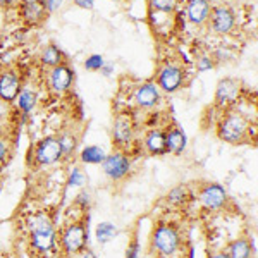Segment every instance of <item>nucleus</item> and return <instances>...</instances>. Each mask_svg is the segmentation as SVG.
<instances>
[{
    "label": "nucleus",
    "mask_w": 258,
    "mask_h": 258,
    "mask_svg": "<svg viewBox=\"0 0 258 258\" xmlns=\"http://www.w3.org/2000/svg\"><path fill=\"white\" fill-rule=\"evenodd\" d=\"M19 2H36V0H19Z\"/></svg>",
    "instance_id": "obj_39"
},
{
    "label": "nucleus",
    "mask_w": 258,
    "mask_h": 258,
    "mask_svg": "<svg viewBox=\"0 0 258 258\" xmlns=\"http://www.w3.org/2000/svg\"><path fill=\"white\" fill-rule=\"evenodd\" d=\"M103 64H105L103 57L100 55V53H93V55L86 57V60H85V69H88V71H100V69L103 68Z\"/></svg>",
    "instance_id": "obj_29"
},
{
    "label": "nucleus",
    "mask_w": 258,
    "mask_h": 258,
    "mask_svg": "<svg viewBox=\"0 0 258 258\" xmlns=\"http://www.w3.org/2000/svg\"><path fill=\"white\" fill-rule=\"evenodd\" d=\"M209 258H227L226 251L224 253H212V255H209Z\"/></svg>",
    "instance_id": "obj_38"
},
{
    "label": "nucleus",
    "mask_w": 258,
    "mask_h": 258,
    "mask_svg": "<svg viewBox=\"0 0 258 258\" xmlns=\"http://www.w3.org/2000/svg\"><path fill=\"white\" fill-rule=\"evenodd\" d=\"M62 160V152L57 136H45L30 150V162L36 167H48Z\"/></svg>",
    "instance_id": "obj_7"
},
{
    "label": "nucleus",
    "mask_w": 258,
    "mask_h": 258,
    "mask_svg": "<svg viewBox=\"0 0 258 258\" xmlns=\"http://www.w3.org/2000/svg\"><path fill=\"white\" fill-rule=\"evenodd\" d=\"M16 0H0V7H11L14 6Z\"/></svg>",
    "instance_id": "obj_36"
},
{
    "label": "nucleus",
    "mask_w": 258,
    "mask_h": 258,
    "mask_svg": "<svg viewBox=\"0 0 258 258\" xmlns=\"http://www.w3.org/2000/svg\"><path fill=\"white\" fill-rule=\"evenodd\" d=\"M102 169L103 174L112 181H122L131 170V159H129L127 152L115 150L110 155H105L102 162Z\"/></svg>",
    "instance_id": "obj_11"
},
{
    "label": "nucleus",
    "mask_w": 258,
    "mask_h": 258,
    "mask_svg": "<svg viewBox=\"0 0 258 258\" xmlns=\"http://www.w3.org/2000/svg\"><path fill=\"white\" fill-rule=\"evenodd\" d=\"M236 24H238V18H236V12L231 6H227V4H214L212 6L207 26L215 35H229L234 31Z\"/></svg>",
    "instance_id": "obj_8"
},
{
    "label": "nucleus",
    "mask_w": 258,
    "mask_h": 258,
    "mask_svg": "<svg viewBox=\"0 0 258 258\" xmlns=\"http://www.w3.org/2000/svg\"><path fill=\"white\" fill-rule=\"evenodd\" d=\"M74 6H78L80 9H86L91 11L95 6V0H74Z\"/></svg>",
    "instance_id": "obj_34"
},
{
    "label": "nucleus",
    "mask_w": 258,
    "mask_h": 258,
    "mask_svg": "<svg viewBox=\"0 0 258 258\" xmlns=\"http://www.w3.org/2000/svg\"><path fill=\"white\" fill-rule=\"evenodd\" d=\"M195 64H197V71H200V73H205V71L215 68V60L210 53H200L197 60H195Z\"/></svg>",
    "instance_id": "obj_27"
},
{
    "label": "nucleus",
    "mask_w": 258,
    "mask_h": 258,
    "mask_svg": "<svg viewBox=\"0 0 258 258\" xmlns=\"http://www.w3.org/2000/svg\"><path fill=\"white\" fill-rule=\"evenodd\" d=\"M7 159H9V141L4 136H0V169L6 165Z\"/></svg>",
    "instance_id": "obj_31"
},
{
    "label": "nucleus",
    "mask_w": 258,
    "mask_h": 258,
    "mask_svg": "<svg viewBox=\"0 0 258 258\" xmlns=\"http://www.w3.org/2000/svg\"><path fill=\"white\" fill-rule=\"evenodd\" d=\"M136 133V115L133 110L124 109L115 115L114 127H112V143L117 150H126L131 147Z\"/></svg>",
    "instance_id": "obj_6"
},
{
    "label": "nucleus",
    "mask_w": 258,
    "mask_h": 258,
    "mask_svg": "<svg viewBox=\"0 0 258 258\" xmlns=\"http://www.w3.org/2000/svg\"><path fill=\"white\" fill-rule=\"evenodd\" d=\"M64 62H68V57L62 52V48L57 47L55 43H48L47 47H43V50L40 52L38 64L41 66V69H45V71L57 68V66L64 64Z\"/></svg>",
    "instance_id": "obj_17"
},
{
    "label": "nucleus",
    "mask_w": 258,
    "mask_h": 258,
    "mask_svg": "<svg viewBox=\"0 0 258 258\" xmlns=\"http://www.w3.org/2000/svg\"><path fill=\"white\" fill-rule=\"evenodd\" d=\"M86 181H88V177H86V174L83 172L80 167H74L71 170L69 174V179H68V184L73 188V186H83L86 184Z\"/></svg>",
    "instance_id": "obj_28"
},
{
    "label": "nucleus",
    "mask_w": 258,
    "mask_h": 258,
    "mask_svg": "<svg viewBox=\"0 0 258 258\" xmlns=\"http://www.w3.org/2000/svg\"><path fill=\"white\" fill-rule=\"evenodd\" d=\"M45 83H47V88L55 95H64L73 88L74 83V69L71 68L68 62L45 71Z\"/></svg>",
    "instance_id": "obj_10"
},
{
    "label": "nucleus",
    "mask_w": 258,
    "mask_h": 258,
    "mask_svg": "<svg viewBox=\"0 0 258 258\" xmlns=\"http://www.w3.org/2000/svg\"><path fill=\"white\" fill-rule=\"evenodd\" d=\"M78 258H97V256H95L91 251H86V249H85V251H83L81 255H78Z\"/></svg>",
    "instance_id": "obj_37"
},
{
    "label": "nucleus",
    "mask_w": 258,
    "mask_h": 258,
    "mask_svg": "<svg viewBox=\"0 0 258 258\" xmlns=\"http://www.w3.org/2000/svg\"><path fill=\"white\" fill-rule=\"evenodd\" d=\"M21 88H23V78L19 69L0 68V100L7 103L16 102Z\"/></svg>",
    "instance_id": "obj_13"
},
{
    "label": "nucleus",
    "mask_w": 258,
    "mask_h": 258,
    "mask_svg": "<svg viewBox=\"0 0 258 258\" xmlns=\"http://www.w3.org/2000/svg\"><path fill=\"white\" fill-rule=\"evenodd\" d=\"M74 203H76V205L80 207L81 210H86V209H88L90 203H91V195H90V191H81V193L76 197V200H74Z\"/></svg>",
    "instance_id": "obj_30"
},
{
    "label": "nucleus",
    "mask_w": 258,
    "mask_h": 258,
    "mask_svg": "<svg viewBox=\"0 0 258 258\" xmlns=\"http://www.w3.org/2000/svg\"><path fill=\"white\" fill-rule=\"evenodd\" d=\"M36 103H38V91L31 86H23L18 98H16V105H18V110L23 115V119H26L35 110Z\"/></svg>",
    "instance_id": "obj_20"
},
{
    "label": "nucleus",
    "mask_w": 258,
    "mask_h": 258,
    "mask_svg": "<svg viewBox=\"0 0 258 258\" xmlns=\"http://www.w3.org/2000/svg\"><path fill=\"white\" fill-rule=\"evenodd\" d=\"M19 16L24 23L36 26V24H41L47 19L48 12L43 9L40 0H36V2H19Z\"/></svg>",
    "instance_id": "obj_16"
},
{
    "label": "nucleus",
    "mask_w": 258,
    "mask_h": 258,
    "mask_svg": "<svg viewBox=\"0 0 258 258\" xmlns=\"http://www.w3.org/2000/svg\"><path fill=\"white\" fill-rule=\"evenodd\" d=\"M165 145H167V153L172 155H181L186 150L188 138H186L184 131L179 126H170L165 131Z\"/></svg>",
    "instance_id": "obj_19"
},
{
    "label": "nucleus",
    "mask_w": 258,
    "mask_h": 258,
    "mask_svg": "<svg viewBox=\"0 0 258 258\" xmlns=\"http://www.w3.org/2000/svg\"><path fill=\"white\" fill-rule=\"evenodd\" d=\"M107 153L103 152L102 147H97V145H90V147H85L81 150V155L80 159L83 164H91V165H97L102 164L103 159H105Z\"/></svg>",
    "instance_id": "obj_23"
},
{
    "label": "nucleus",
    "mask_w": 258,
    "mask_h": 258,
    "mask_svg": "<svg viewBox=\"0 0 258 258\" xmlns=\"http://www.w3.org/2000/svg\"><path fill=\"white\" fill-rule=\"evenodd\" d=\"M150 246L160 256H170L181 246V232L177 226L170 222H160L153 229Z\"/></svg>",
    "instance_id": "obj_4"
},
{
    "label": "nucleus",
    "mask_w": 258,
    "mask_h": 258,
    "mask_svg": "<svg viewBox=\"0 0 258 258\" xmlns=\"http://www.w3.org/2000/svg\"><path fill=\"white\" fill-rule=\"evenodd\" d=\"M227 200H229V197H227L226 188L220 184H215V182L203 186L202 191H200V202H202V205L209 210L224 209Z\"/></svg>",
    "instance_id": "obj_14"
},
{
    "label": "nucleus",
    "mask_w": 258,
    "mask_h": 258,
    "mask_svg": "<svg viewBox=\"0 0 258 258\" xmlns=\"http://www.w3.org/2000/svg\"><path fill=\"white\" fill-rule=\"evenodd\" d=\"M150 7L160 14H172L177 7V0H150Z\"/></svg>",
    "instance_id": "obj_25"
},
{
    "label": "nucleus",
    "mask_w": 258,
    "mask_h": 258,
    "mask_svg": "<svg viewBox=\"0 0 258 258\" xmlns=\"http://www.w3.org/2000/svg\"><path fill=\"white\" fill-rule=\"evenodd\" d=\"M88 243V229L83 220H74L62 229L59 236L60 249L68 258H74L81 255Z\"/></svg>",
    "instance_id": "obj_5"
},
{
    "label": "nucleus",
    "mask_w": 258,
    "mask_h": 258,
    "mask_svg": "<svg viewBox=\"0 0 258 258\" xmlns=\"http://www.w3.org/2000/svg\"><path fill=\"white\" fill-rule=\"evenodd\" d=\"M212 0H188L186 4V18L193 26L203 28L209 23V16L212 11Z\"/></svg>",
    "instance_id": "obj_15"
},
{
    "label": "nucleus",
    "mask_w": 258,
    "mask_h": 258,
    "mask_svg": "<svg viewBox=\"0 0 258 258\" xmlns=\"http://www.w3.org/2000/svg\"><path fill=\"white\" fill-rule=\"evenodd\" d=\"M145 150L150 155H165L167 153V145H165V131L160 127H152L145 136Z\"/></svg>",
    "instance_id": "obj_18"
},
{
    "label": "nucleus",
    "mask_w": 258,
    "mask_h": 258,
    "mask_svg": "<svg viewBox=\"0 0 258 258\" xmlns=\"http://www.w3.org/2000/svg\"><path fill=\"white\" fill-rule=\"evenodd\" d=\"M217 136L229 145H243L251 138V124L238 110L222 112L217 122Z\"/></svg>",
    "instance_id": "obj_2"
},
{
    "label": "nucleus",
    "mask_w": 258,
    "mask_h": 258,
    "mask_svg": "<svg viewBox=\"0 0 258 258\" xmlns=\"http://www.w3.org/2000/svg\"><path fill=\"white\" fill-rule=\"evenodd\" d=\"M133 102L140 110H155L162 102V91L153 81H145L136 86L133 93Z\"/></svg>",
    "instance_id": "obj_12"
},
{
    "label": "nucleus",
    "mask_w": 258,
    "mask_h": 258,
    "mask_svg": "<svg viewBox=\"0 0 258 258\" xmlns=\"http://www.w3.org/2000/svg\"><path fill=\"white\" fill-rule=\"evenodd\" d=\"M40 4L43 6V9L47 11L48 14H52V12L60 9L62 4H64V0H40Z\"/></svg>",
    "instance_id": "obj_32"
},
{
    "label": "nucleus",
    "mask_w": 258,
    "mask_h": 258,
    "mask_svg": "<svg viewBox=\"0 0 258 258\" xmlns=\"http://www.w3.org/2000/svg\"><path fill=\"white\" fill-rule=\"evenodd\" d=\"M241 91H243V83L236 78H224L217 83L215 88V107L220 112L232 110V107L238 103L241 98Z\"/></svg>",
    "instance_id": "obj_9"
},
{
    "label": "nucleus",
    "mask_w": 258,
    "mask_h": 258,
    "mask_svg": "<svg viewBox=\"0 0 258 258\" xmlns=\"http://www.w3.org/2000/svg\"><path fill=\"white\" fill-rule=\"evenodd\" d=\"M28 239L30 246L35 253L45 255L50 253L57 244V232L53 227V220L47 212H36L31 214L26 222Z\"/></svg>",
    "instance_id": "obj_1"
},
{
    "label": "nucleus",
    "mask_w": 258,
    "mask_h": 258,
    "mask_svg": "<svg viewBox=\"0 0 258 258\" xmlns=\"http://www.w3.org/2000/svg\"><path fill=\"white\" fill-rule=\"evenodd\" d=\"M189 193H188V188L186 186H177V188H174L170 193L167 195V202L170 203V205H182V203L188 200Z\"/></svg>",
    "instance_id": "obj_26"
},
{
    "label": "nucleus",
    "mask_w": 258,
    "mask_h": 258,
    "mask_svg": "<svg viewBox=\"0 0 258 258\" xmlns=\"http://www.w3.org/2000/svg\"><path fill=\"white\" fill-rule=\"evenodd\" d=\"M138 253H140V244L138 241H131V244L127 246L126 249V258H138Z\"/></svg>",
    "instance_id": "obj_33"
},
{
    "label": "nucleus",
    "mask_w": 258,
    "mask_h": 258,
    "mask_svg": "<svg viewBox=\"0 0 258 258\" xmlns=\"http://www.w3.org/2000/svg\"><path fill=\"white\" fill-rule=\"evenodd\" d=\"M112 71H114V66H112V64H103V68L100 69V74H103V76H110Z\"/></svg>",
    "instance_id": "obj_35"
},
{
    "label": "nucleus",
    "mask_w": 258,
    "mask_h": 258,
    "mask_svg": "<svg viewBox=\"0 0 258 258\" xmlns=\"http://www.w3.org/2000/svg\"><path fill=\"white\" fill-rule=\"evenodd\" d=\"M95 236H97L98 244H107L117 236V227L112 222H100L97 226V231H95Z\"/></svg>",
    "instance_id": "obj_24"
},
{
    "label": "nucleus",
    "mask_w": 258,
    "mask_h": 258,
    "mask_svg": "<svg viewBox=\"0 0 258 258\" xmlns=\"http://www.w3.org/2000/svg\"><path fill=\"white\" fill-rule=\"evenodd\" d=\"M155 83L165 95L177 93L186 85V71L176 60H162L155 73Z\"/></svg>",
    "instance_id": "obj_3"
},
{
    "label": "nucleus",
    "mask_w": 258,
    "mask_h": 258,
    "mask_svg": "<svg viewBox=\"0 0 258 258\" xmlns=\"http://www.w3.org/2000/svg\"><path fill=\"white\" fill-rule=\"evenodd\" d=\"M57 140H59V147H60V152H62V159L69 160L71 157L74 155V152H76L78 136L74 135L73 131L66 129V131H62L60 135L57 136Z\"/></svg>",
    "instance_id": "obj_21"
},
{
    "label": "nucleus",
    "mask_w": 258,
    "mask_h": 258,
    "mask_svg": "<svg viewBox=\"0 0 258 258\" xmlns=\"http://www.w3.org/2000/svg\"><path fill=\"white\" fill-rule=\"evenodd\" d=\"M251 253H253L251 243L244 238L234 239L226 249L227 258H251Z\"/></svg>",
    "instance_id": "obj_22"
}]
</instances>
